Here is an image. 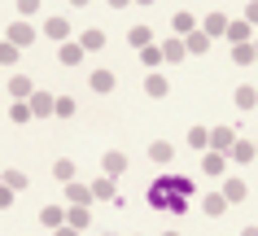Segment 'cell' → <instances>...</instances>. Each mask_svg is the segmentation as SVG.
<instances>
[{"instance_id":"1","label":"cell","mask_w":258,"mask_h":236,"mask_svg":"<svg viewBox=\"0 0 258 236\" xmlns=\"http://www.w3.org/2000/svg\"><path fill=\"white\" fill-rule=\"evenodd\" d=\"M188 197H192L188 180L162 175V180H153V188H149V206L153 210H171V214H188Z\"/></svg>"},{"instance_id":"2","label":"cell","mask_w":258,"mask_h":236,"mask_svg":"<svg viewBox=\"0 0 258 236\" xmlns=\"http://www.w3.org/2000/svg\"><path fill=\"white\" fill-rule=\"evenodd\" d=\"M5 40L18 44V48H31V44H35V27H31V18H18L14 27L5 31Z\"/></svg>"},{"instance_id":"3","label":"cell","mask_w":258,"mask_h":236,"mask_svg":"<svg viewBox=\"0 0 258 236\" xmlns=\"http://www.w3.org/2000/svg\"><path fill=\"white\" fill-rule=\"evenodd\" d=\"M27 105H31V114H35V118H53L57 97H48V92H31V97H27Z\"/></svg>"},{"instance_id":"4","label":"cell","mask_w":258,"mask_h":236,"mask_svg":"<svg viewBox=\"0 0 258 236\" xmlns=\"http://www.w3.org/2000/svg\"><path fill=\"white\" fill-rule=\"evenodd\" d=\"M232 144H236V131L232 127H210V149L215 153H228Z\"/></svg>"},{"instance_id":"5","label":"cell","mask_w":258,"mask_h":236,"mask_svg":"<svg viewBox=\"0 0 258 236\" xmlns=\"http://www.w3.org/2000/svg\"><path fill=\"white\" fill-rule=\"evenodd\" d=\"M184 48H188V57H206V53H210V35H206L202 27H197V31H188Z\"/></svg>"},{"instance_id":"6","label":"cell","mask_w":258,"mask_h":236,"mask_svg":"<svg viewBox=\"0 0 258 236\" xmlns=\"http://www.w3.org/2000/svg\"><path fill=\"white\" fill-rule=\"evenodd\" d=\"M114 84H118V79H114V70H92V74H88V88H92V92H101V97H105V92H114Z\"/></svg>"},{"instance_id":"7","label":"cell","mask_w":258,"mask_h":236,"mask_svg":"<svg viewBox=\"0 0 258 236\" xmlns=\"http://www.w3.org/2000/svg\"><path fill=\"white\" fill-rule=\"evenodd\" d=\"M228 158H232V162H236V167H249V162H254V158H258V149H254V144H249V140H236V144H232V149H228Z\"/></svg>"},{"instance_id":"8","label":"cell","mask_w":258,"mask_h":236,"mask_svg":"<svg viewBox=\"0 0 258 236\" xmlns=\"http://www.w3.org/2000/svg\"><path fill=\"white\" fill-rule=\"evenodd\" d=\"M44 35L57 40V44H66L70 40V22H66V18H48V22H44Z\"/></svg>"},{"instance_id":"9","label":"cell","mask_w":258,"mask_h":236,"mask_svg":"<svg viewBox=\"0 0 258 236\" xmlns=\"http://www.w3.org/2000/svg\"><path fill=\"white\" fill-rule=\"evenodd\" d=\"M166 92H171V84H166V74H158V70H153L149 79H145V97H153V101H162Z\"/></svg>"},{"instance_id":"10","label":"cell","mask_w":258,"mask_h":236,"mask_svg":"<svg viewBox=\"0 0 258 236\" xmlns=\"http://www.w3.org/2000/svg\"><path fill=\"white\" fill-rule=\"evenodd\" d=\"M57 57H61L66 66H79V61H83V44H79V40H66V44H57Z\"/></svg>"},{"instance_id":"11","label":"cell","mask_w":258,"mask_h":236,"mask_svg":"<svg viewBox=\"0 0 258 236\" xmlns=\"http://www.w3.org/2000/svg\"><path fill=\"white\" fill-rule=\"evenodd\" d=\"M88 188H92V201H114V175H101Z\"/></svg>"},{"instance_id":"12","label":"cell","mask_w":258,"mask_h":236,"mask_svg":"<svg viewBox=\"0 0 258 236\" xmlns=\"http://www.w3.org/2000/svg\"><path fill=\"white\" fill-rule=\"evenodd\" d=\"M245 193H249V188H245V180H236V175H228V180H223V197H228V206L245 201Z\"/></svg>"},{"instance_id":"13","label":"cell","mask_w":258,"mask_h":236,"mask_svg":"<svg viewBox=\"0 0 258 236\" xmlns=\"http://www.w3.org/2000/svg\"><path fill=\"white\" fill-rule=\"evenodd\" d=\"M79 44H83V53H101V48H105V31H101V27H88Z\"/></svg>"},{"instance_id":"14","label":"cell","mask_w":258,"mask_h":236,"mask_svg":"<svg viewBox=\"0 0 258 236\" xmlns=\"http://www.w3.org/2000/svg\"><path fill=\"white\" fill-rule=\"evenodd\" d=\"M127 167H132V162H127V153H118V149L105 153V162H101V171H105V175H122Z\"/></svg>"},{"instance_id":"15","label":"cell","mask_w":258,"mask_h":236,"mask_svg":"<svg viewBox=\"0 0 258 236\" xmlns=\"http://www.w3.org/2000/svg\"><path fill=\"white\" fill-rule=\"evenodd\" d=\"M228 40H232V44H249V40H254L245 18H232V22H228Z\"/></svg>"},{"instance_id":"16","label":"cell","mask_w":258,"mask_h":236,"mask_svg":"<svg viewBox=\"0 0 258 236\" xmlns=\"http://www.w3.org/2000/svg\"><path fill=\"white\" fill-rule=\"evenodd\" d=\"M31 92H35V84H31L27 74H14V79H9V97L14 101H27Z\"/></svg>"},{"instance_id":"17","label":"cell","mask_w":258,"mask_h":236,"mask_svg":"<svg viewBox=\"0 0 258 236\" xmlns=\"http://www.w3.org/2000/svg\"><path fill=\"white\" fill-rule=\"evenodd\" d=\"M232 101H236V110H254V105H258V88L254 84H241Z\"/></svg>"},{"instance_id":"18","label":"cell","mask_w":258,"mask_h":236,"mask_svg":"<svg viewBox=\"0 0 258 236\" xmlns=\"http://www.w3.org/2000/svg\"><path fill=\"white\" fill-rule=\"evenodd\" d=\"M202 210L210 214V219H219V214L228 210V197H223V193H206V197H202Z\"/></svg>"},{"instance_id":"19","label":"cell","mask_w":258,"mask_h":236,"mask_svg":"<svg viewBox=\"0 0 258 236\" xmlns=\"http://www.w3.org/2000/svg\"><path fill=\"white\" fill-rule=\"evenodd\" d=\"M184 57H188V48H184V40H175V35H171V40L162 44V66H166V61H184Z\"/></svg>"},{"instance_id":"20","label":"cell","mask_w":258,"mask_h":236,"mask_svg":"<svg viewBox=\"0 0 258 236\" xmlns=\"http://www.w3.org/2000/svg\"><path fill=\"white\" fill-rule=\"evenodd\" d=\"M66 223H70V227H79V232H83V227L92 223V210H88V206H66Z\"/></svg>"},{"instance_id":"21","label":"cell","mask_w":258,"mask_h":236,"mask_svg":"<svg viewBox=\"0 0 258 236\" xmlns=\"http://www.w3.org/2000/svg\"><path fill=\"white\" fill-rule=\"evenodd\" d=\"M171 158H175V149H171V144H166V140H153L149 144V162H158V167H171Z\"/></svg>"},{"instance_id":"22","label":"cell","mask_w":258,"mask_h":236,"mask_svg":"<svg viewBox=\"0 0 258 236\" xmlns=\"http://www.w3.org/2000/svg\"><path fill=\"white\" fill-rule=\"evenodd\" d=\"M228 22H232V18H223V14H210V18L202 22V31L210 35V40H215V35H228Z\"/></svg>"},{"instance_id":"23","label":"cell","mask_w":258,"mask_h":236,"mask_svg":"<svg viewBox=\"0 0 258 236\" xmlns=\"http://www.w3.org/2000/svg\"><path fill=\"white\" fill-rule=\"evenodd\" d=\"M40 223L53 232V227H61V223H66V210H61V206H44V210H40Z\"/></svg>"},{"instance_id":"24","label":"cell","mask_w":258,"mask_h":236,"mask_svg":"<svg viewBox=\"0 0 258 236\" xmlns=\"http://www.w3.org/2000/svg\"><path fill=\"white\" fill-rule=\"evenodd\" d=\"M223 167H228V153H215V149L206 153V162H202L206 175H223Z\"/></svg>"},{"instance_id":"25","label":"cell","mask_w":258,"mask_h":236,"mask_svg":"<svg viewBox=\"0 0 258 236\" xmlns=\"http://www.w3.org/2000/svg\"><path fill=\"white\" fill-rule=\"evenodd\" d=\"M66 197H70V206H88V201H92V188H83V184L70 180L66 184Z\"/></svg>"},{"instance_id":"26","label":"cell","mask_w":258,"mask_h":236,"mask_svg":"<svg viewBox=\"0 0 258 236\" xmlns=\"http://www.w3.org/2000/svg\"><path fill=\"white\" fill-rule=\"evenodd\" d=\"M127 44H132V48H149V44H153V31L149 27H132V31H127Z\"/></svg>"},{"instance_id":"27","label":"cell","mask_w":258,"mask_h":236,"mask_svg":"<svg viewBox=\"0 0 258 236\" xmlns=\"http://www.w3.org/2000/svg\"><path fill=\"white\" fill-rule=\"evenodd\" d=\"M53 180L57 184H70V180H75V162H70V158H57V162H53Z\"/></svg>"},{"instance_id":"28","label":"cell","mask_w":258,"mask_h":236,"mask_svg":"<svg viewBox=\"0 0 258 236\" xmlns=\"http://www.w3.org/2000/svg\"><path fill=\"white\" fill-rule=\"evenodd\" d=\"M232 61H236V66H254V40L249 44H232Z\"/></svg>"},{"instance_id":"29","label":"cell","mask_w":258,"mask_h":236,"mask_svg":"<svg viewBox=\"0 0 258 236\" xmlns=\"http://www.w3.org/2000/svg\"><path fill=\"white\" fill-rule=\"evenodd\" d=\"M188 144L197 153H206V149H210V131H206V127H192V131H188Z\"/></svg>"},{"instance_id":"30","label":"cell","mask_w":258,"mask_h":236,"mask_svg":"<svg viewBox=\"0 0 258 236\" xmlns=\"http://www.w3.org/2000/svg\"><path fill=\"white\" fill-rule=\"evenodd\" d=\"M75 97H57V105H53V118H75Z\"/></svg>"},{"instance_id":"31","label":"cell","mask_w":258,"mask_h":236,"mask_svg":"<svg viewBox=\"0 0 258 236\" xmlns=\"http://www.w3.org/2000/svg\"><path fill=\"white\" fill-rule=\"evenodd\" d=\"M18 44H9V40H0V66H18Z\"/></svg>"},{"instance_id":"32","label":"cell","mask_w":258,"mask_h":236,"mask_svg":"<svg viewBox=\"0 0 258 236\" xmlns=\"http://www.w3.org/2000/svg\"><path fill=\"white\" fill-rule=\"evenodd\" d=\"M171 27H175V35H188V31H197V18H192V14H175Z\"/></svg>"},{"instance_id":"33","label":"cell","mask_w":258,"mask_h":236,"mask_svg":"<svg viewBox=\"0 0 258 236\" xmlns=\"http://www.w3.org/2000/svg\"><path fill=\"white\" fill-rule=\"evenodd\" d=\"M140 61H145V66H162V44H149V48H140Z\"/></svg>"},{"instance_id":"34","label":"cell","mask_w":258,"mask_h":236,"mask_svg":"<svg viewBox=\"0 0 258 236\" xmlns=\"http://www.w3.org/2000/svg\"><path fill=\"white\" fill-rule=\"evenodd\" d=\"M27 118H35V114H31V105H27V101H18L14 110H9V123H27Z\"/></svg>"},{"instance_id":"35","label":"cell","mask_w":258,"mask_h":236,"mask_svg":"<svg viewBox=\"0 0 258 236\" xmlns=\"http://www.w3.org/2000/svg\"><path fill=\"white\" fill-rule=\"evenodd\" d=\"M5 184H9L14 193H22V188H27V175H22V171H5Z\"/></svg>"},{"instance_id":"36","label":"cell","mask_w":258,"mask_h":236,"mask_svg":"<svg viewBox=\"0 0 258 236\" xmlns=\"http://www.w3.org/2000/svg\"><path fill=\"white\" fill-rule=\"evenodd\" d=\"M40 14V0H18V18H31Z\"/></svg>"},{"instance_id":"37","label":"cell","mask_w":258,"mask_h":236,"mask_svg":"<svg viewBox=\"0 0 258 236\" xmlns=\"http://www.w3.org/2000/svg\"><path fill=\"white\" fill-rule=\"evenodd\" d=\"M14 206V188H9V184H0V210H9Z\"/></svg>"},{"instance_id":"38","label":"cell","mask_w":258,"mask_h":236,"mask_svg":"<svg viewBox=\"0 0 258 236\" xmlns=\"http://www.w3.org/2000/svg\"><path fill=\"white\" fill-rule=\"evenodd\" d=\"M245 22H249V27L258 22V0H249V9H245Z\"/></svg>"},{"instance_id":"39","label":"cell","mask_w":258,"mask_h":236,"mask_svg":"<svg viewBox=\"0 0 258 236\" xmlns=\"http://www.w3.org/2000/svg\"><path fill=\"white\" fill-rule=\"evenodd\" d=\"M53 236H79V227H70V223H61V227H53Z\"/></svg>"},{"instance_id":"40","label":"cell","mask_w":258,"mask_h":236,"mask_svg":"<svg viewBox=\"0 0 258 236\" xmlns=\"http://www.w3.org/2000/svg\"><path fill=\"white\" fill-rule=\"evenodd\" d=\"M105 5H114V9H127V5H132V0H105Z\"/></svg>"},{"instance_id":"41","label":"cell","mask_w":258,"mask_h":236,"mask_svg":"<svg viewBox=\"0 0 258 236\" xmlns=\"http://www.w3.org/2000/svg\"><path fill=\"white\" fill-rule=\"evenodd\" d=\"M241 236H258V227H245V232H241Z\"/></svg>"},{"instance_id":"42","label":"cell","mask_w":258,"mask_h":236,"mask_svg":"<svg viewBox=\"0 0 258 236\" xmlns=\"http://www.w3.org/2000/svg\"><path fill=\"white\" fill-rule=\"evenodd\" d=\"M70 5H79V9H83V5H92V0H70Z\"/></svg>"},{"instance_id":"43","label":"cell","mask_w":258,"mask_h":236,"mask_svg":"<svg viewBox=\"0 0 258 236\" xmlns=\"http://www.w3.org/2000/svg\"><path fill=\"white\" fill-rule=\"evenodd\" d=\"M132 5H153V0H132Z\"/></svg>"},{"instance_id":"44","label":"cell","mask_w":258,"mask_h":236,"mask_svg":"<svg viewBox=\"0 0 258 236\" xmlns=\"http://www.w3.org/2000/svg\"><path fill=\"white\" fill-rule=\"evenodd\" d=\"M254 61H258V40H254Z\"/></svg>"},{"instance_id":"45","label":"cell","mask_w":258,"mask_h":236,"mask_svg":"<svg viewBox=\"0 0 258 236\" xmlns=\"http://www.w3.org/2000/svg\"><path fill=\"white\" fill-rule=\"evenodd\" d=\"M162 236H179V232H162Z\"/></svg>"},{"instance_id":"46","label":"cell","mask_w":258,"mask_h":236,"mask_svg":"<svg viewBox=\"0 0 258 236\" xmlns=\"http://www.w3.org/2000/svg\"><path fill=\"white\" fill-rule=\"evenodd\" d=\"M254 149H258V144H254Z\"/></svg>"}]
</instances>
